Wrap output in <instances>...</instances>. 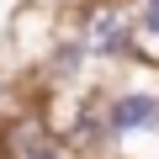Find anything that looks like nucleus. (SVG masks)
I'll use <instances>...</instances> for the list:
<instances>
[{
    "label": "nucleus",
    "mask_w": 159,
    "mask_h": 159,
    "mask_svg": "<svg viewBox=\"0 0 159 159\" xmlns=\"http://www.w3.org/2000/svg\"><path fill=\"white\" fill-rule=\"evenodd\" d=\"M69 32L80 37L96 69H138V64L148 69L138 48V27H133V0H80Z\"/></svg>",
    "instance_id": "1"
},
{
    "label": "nucleus",
    "mask_w": 159,
    "mask_h": 159,
    "mask_svg": "<svg viewBox=\"0 0 159 159\" xmlns=\"http://www.w3.org/2000/svg\"><path fill=\"white\" fill-rule=\"evenodd\" d=\"M133 27H138L143 58L159 69V0H133Z\"/></svg>",
    "instance_id": "2"
},
{
    "label": "nucleus",
    "mask_w": 159,
    "mask_h": 159,
    "mask_svg": "<svg viewBox=\"0 0 159 159\" xmlns=\"http://www.w3.org/2000/svg\"><path fill=\"white\" fill-rule=\"evenodd\" d=\"M16 159H85V154H80L69 138H58V133H48V138H37L32 148H21Z\"/></svg>",
    "instance_id": "3"
},
{
    "label": "nucleus",
    "mask_w": 159,
    "mask_h": 159,
    "mask_svg": "<svg viewBox=\"0 0 159 159\" xmlns=\"http://www.w3.org/2000/svg\"><path fill=\"white\" fill-rule=\"evenodd\" d=\"M6 101H11V74L0 69V117H6Z\"/></svg>",
    "instance_id": "4"
},
{
    "label": "nucleus",
    "mask_w": 159,
    "mask_h": 159,
    "mask_svg": "<svg viewBox=\"0 0 159 159\" xmlns=\"http://www.w3.org/2000/svg\"><path fill=\"white\" fill-rule=\"evenodd\" d=\"M148 159H159V154H148Z\"/></svg>",
    "instance_id": "5"
},
{
    "label": "nucleus",
    "mask_w": 159,
    "mask_h": 159,
    "mask_svg": "<svg viewBox=\"0 0 159 159\" xmlns=\"http://www.w3.org/2000/svg\"><path fill=\"white\" fill-rule=\"evenodd\" d=\"M74 6H80V0H74Z\"/></svg>",
    "instance_id": "6"
}]
</instances>
